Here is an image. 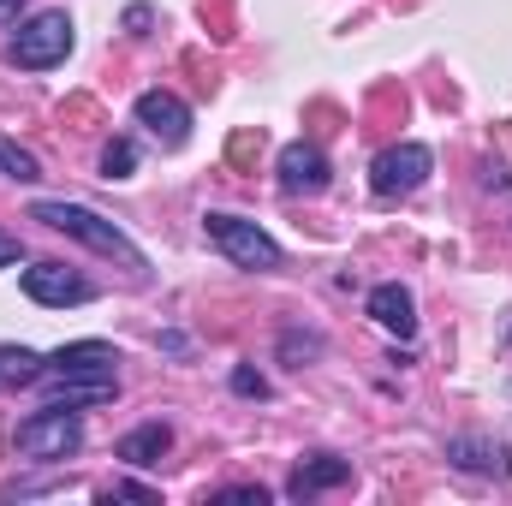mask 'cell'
<instances>
[{"label":"cell","mask_w":512,"mask_h":506,"mask_svg":"<svg viewBox=\"0 0 512 506\" xmlns=\"http://www.w3.org/2000/svg\"><path fill=\"white\" fill-rule=\"evenodd\" d=\"M30 221H42V227L66 233V239H78V245H90L96 256L126 262L137 280L149 274V256L137 251V245H131V239L114 227V221H108V215H96V209H84V203H66V197H36V203H30Z\"/></svg>","instance_id":"cell-1"},{"label":"cell","mask_w":512,"mask_h":506,"mask_svg":"<svg viewBox=\"0 0 512 506\" xmlns=\"http://www.w3.org/2000/svg\"><path fill=\"white\" fill-rule=\"evenodd\" d=\"M203 239L227 256L233 268H251V274L280 268V245H274L256 221H245V215H221V209H215V215H203Z\"/></svg>","instance_id":"cell-2"},{"label":"cell","mask_w":512,"mask_h":506,"mask_svg":"<svg viewBox=\"0 0 512 506\" xmlns=\"http://www.w3.org/2000/svg\"><path fill=\"white\" fill-rule=\"evenodd\" d=\"M78 24L66 18V12H36L30 24H18V36L6 42V60L12 66H24V72H48V66H60L66 54H72V36Z\"/></svg>","instance_id":"cell-3"},{"label":"cell","mask_w":512,"mask_h":506,"mask_svg":"<svg viewBox=\"0 0 512 506\" xmlns=\"http://www.w3.org/2000/svg\"><path fill=\"white\" fill-rule=\"evenodd\" d=\"M78 447H84V423H78V411H66V405H42L36 417L18 423V453L36 459V465H60V459H72Z\"/></svg>","instance_id":"cell-4"},{"label":"cell","mask_w":512,"mask_h":506,"mask_svg":"<svg viewBox=\"0 0 512 506\" xmlns=\"http://www.w3.org/2000/svg\"><path fill=\"white\" fill-rule=\"evenodd\" d=\"M30 387H42V405L90 411V405L120 399V370H42Z\"/></svg>","instance_id":"cell-5"},{"label":"cell","mask_w":512,"mask_h":506,"mask_svg":"<svg viewBox=\"0 0 512 506\" xmlns=\"http://www.w3.org/2000/svg\"><path fill=\"white\" fill-rule=\"evenodd\" d=\"M429 173H435L429 143H393V149H382V155H376V167H370V191L393 203V197H411Z\"/></svg>","instance_id":"cell-6"},{"label":"cell","mask_w":512,"mask_h":506,"mask_svg":"<svg viewBox=\"0 0 512 506\" xmlns=\"http://www.w3.org/2000/svg\"><path fill=\"white\" fill-rule=\"evenodd\" d=\"M24 292H30L36 304H48V310H66V304H90V298H96V286H90L78 268H66V262H36V268H24Z\"/></svg>","instance_id":"cell-7"},{"label":"cell","mask_w":512,"mask_h":506,"mask_svg":"<svg viewBox=\"0 0 512 506\" xmlns=\"http://www.w3.org/2000/svg\"><path fill=\"white\" fill-rule=\"evenodd\" d=\"M131 114H137V126L149 131L161 149H179V143L191 137V108H185L173 90H143Z\"/></svg>","instance_id":"cell-8"},{"label":"cell","mask_w":512,"mask_h":506,"mask_svg":"<svg viewBox=\"0 0 512 506\" xmlns=\"http://www.w3.org/2000/svg\"><path fill=\"white\" fill-rule=\"evenodd\" d=\"M280 191L286 197H322L328 191V155L316 143H286L280 149Z\"/></svg>","instance_id":"cell-9"},{"label":"cell","mask_w":512,"mask_h":506,"mask_svg":"<svg viewBox=\"0 0 512 506\" xmlns=\"http://www.w3.org/2000/svg\"><path fill=\"white\" fill-rule=\"evenodd\" d=\"M352 483V459H334V453H310L292 477H286V495L292 501H316L328 489H346Z\"/></svg>","instance_id":"cell-10"},{"label":"cell","mask_w":512,"mask_h":506,"mask_svg":"<svg viewBox=\"0 0 512 506\" xmlns=\"http://www.w3.org/2000/svg\"><path fill=\"white\" fill-rule=\"evenodd\" d=\"M447 459H453L459 471H477V477H512L507 447L489 441V435H453V441H447Z\"/></svg>","instance_id":"cell-11"},{"label":"cell","mask_w":512,"mask_h":506,"mask_svg":"<svg viewBox=\"0 0 512 506\" xmlns=\"http://www.w3.org/2000/svg\"><path fill=\"white\" fill-rule=\"evenodd\" d=\"M370 316L382 322L387 334L411 340V334H417V298H411V286H399V280H382V286L370 292Z\"/></svg>","instance_id":"cell-12"},{"label":"cell","mask_w":512,"mask_h":506,"mask_svg":"<svg viewBox=\"0 0 512 506\" xmlns=\"http://www.w3.org/2000/svg\"><path fill=\"white\" fill-rule=\"evenodd\" d=\"M167 447H173V429H167V423H137L131 435H120L114 459H126L131 471H149V465H161Z\"/></svg>","instance_id":"cell-13"},{"label":"cell","mask_w":512,"mask_h":506,"mask_svg":"<svg viewBox=\"0 0 512 506\" xmlns=\"http://www.w3.org/2000/svg\"><path fill=\"white\" fill-rule=\"evenodd\" d=\"M42 370H48L42 352H30V346H0V387H30Z\"/></svg>","instance_id":"cell-14"},{"label":"cell","mask_w":512,"mask_h":506,"mask_svg":"<svg viewBox=\"0 0 512 506\" xmlns=\"http://www.w3.org/2000/svg\"><path fill=\"white\" fill-rule=\"evenodd\" d=\"M137 173V143L131 137H114L108 149H102V179L114 185V179H131Z\"/></svg>","instance_id":"cell-15"},{"label":"cell","mask_w":512,"mask_h":506,"mask_svg":"<svg viewBox=\"0 0 512 506\" xmlns=\"http://www.w3.org/2000/svg\"><path fill=\"white\" fill-rule=\"evenodd\" d=\"M280 358H286L292 370H304L310 358H322V334H298V328H286V334H280Z\"/></svg>","instance_id":"cell-16"},{"label":"cell","mask_w":512,"mask_h":506,"mask_svg":"<svg viewBox=\"0 0 512 506\" xmlns=\"http://www.w3.org/2000/svg\"><path fill=\"white\" fill-rule=\"evenodd\" d=\"M0 173H6V179H18V185L42 179V173H36V155H30V149H18V143H6V137H0Z\"/></svg>","instance_id":"cell-17"},{"label":"cell","mask_w":512,"mask_h":506,"mask_svg":"<svg viewBox=\"0 0 512 506\" xmlns=\"http://www.w3.org/2000/svg\"><path fill=\"white\" fill-rule=\"evenodd\" d=\"M233 393H239V399H268V381L256 376L251 364H239V370H233Z\"/></svg>","instance_id":"cell-18"},{"label":"cell","mask_w":512,"mask_h":506,"mask_svg":"<svg viewBox=\"0 0 512 506\" xmlns=\"http://www.w3.org/2000/svg\"><path fill=\"white\" fill-rule=\"evenodd\" d=\"M215 501H233V506H268V489H262V483H239V489H221Z\"/></svg>","instance_id":"cell-19"},{"label":"cell","mask_w":512,"mask_h":506,"mask_svg":"<svg viewBox=\"0 0 512 506\" xmlns=\"http://www.w3.org/2000/svg\"><path fill=\"white\" fill-rule=\"evenodd\" d=\"M102 501H155V489L149 483H114V489H102Z\"/></svg>","instance_id":"cell-20"},{"label":"cell","mask_w":512,"mask_h":506,"mask_svg":"<svg viewBox=\"0 0 512 506\" xmlns=\"http://www.w3.org/2000/svg\"><path fill=\"white\" fill-rule=\"evenodd\" d=\"M18 256H24V245H18V239H12V233H0V268H12V262H18Z\"/></svg>","instance_id":"cell-21"},{"label":"cell","mask_w":512,"mask_h":506,"mask_svg":"<svg viewBox=\"0 0 512 506\" xmlns=\"http://www.w3.org/2000/svg\"><path fill=\"white\" fill-rule=\"evenodd\" d=\"M126 24H131V36H143V30H149V6H131Z\"/></svg>","instance_id":"cell-22"},{"label":"cell","mask_w":512,"mask_h":506,"mask_svg":"<svg viewBox=\"0 0 512 506\" xmlns=\"http://www.w3.org/2000/svg\"><path fill=\"white\" fill-rule=\"evenodd\" d=\"M18 12H24V0H0V24H18Z\"/></svg>","instance_id":"cell-23"}]
</instances>
